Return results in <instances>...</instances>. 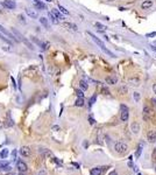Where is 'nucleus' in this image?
Instances as JSON below:
<instances>
[{
  "instance_id": "obj_1",
  "label": "nucleus",
  "mask_w": 156,
  "mask_h": 175,
  "mask_svg": "<svg viewBox=\"0 0 156 175\" xmlns=\"http://www.w3.org/2000/svg\"><path fill=\"white\" fill-rule=\"evenodd\" d=\"M114 149H115V152L120 153V154H124V153L127 152V149H128V146L125 144V143H122V141H118L114 146Z\"/></svg>"
},
{
  "instance_id": "obj_2",
  "label": "nucleus",
  "mask_w": 156,
  "mask_h": 175,
  "mask_svg": "<svg viewBox=\"0 0 156 175\" xmlns=\"http://www.w3.org/2000/svg\"><path fill=\"white\" fill-rule=\"evenodd\" d=\"M121 109V120L122 121H127L128 120V117H129V112H128V108L126 106V105H121L120 106Z\"/></svg>"
},
{
  "instance_id": "obj_3",
  "label": "nucleus",
  "mask_w": 156,
  "mask_h": 175,
  "mask_svg": "<svg viewBox=\"0 0 156 175\" xmlns=\"http://www.w3.org/2000/svg\"><path fill=\"white\" fill-rule=\"evenodd\" d=\"M2 5H4V7H6L7 9H14L16 7V4H15V1H13V0H4V1H2Z\"/></svg>"
},
{
  "instance_id": "obj_4",
  "label": "nucleus",
  "mask_w": 156,
  "mask_h": 175,
  "mask_svg": "<svg viewBox=\"0 0 156 175\" xmlns=\"http://www.w3.org/2000/svg\"><path fill=\"white\" fill-rule=\"evenodd\" d=\"M26 13L28 16H30L31 19H36L37 18V12H36L34 8H30V7H27L26 8Z\"/></svg>"
},
{
  "instance_id": "obj_5",
  "label": "nucleus",
  "mask_w": 156,
  "mask_h": 175,
  "mask_svg": "<svg viewBox=\"0 0 156 175\" xmlns=\"http://www.w3.org/2000/svg\"><path fill=\"white\" fill-rule=\"evenodd\" d=\"M150 116H152V111L148 106H144L143 108V119L144 120H149L150 119Z\"/></svg>"
},
{
  "instance_id": "obj_6",
  "label": "nucleus",
  "mask_w": 156,
  "mask_h": 175,
  "mask_svg": "<svg viewBox=\"0 0 156 175\" xmlns=\"http://www.w3.org/2000/svg\"><path fill=\"white\" fill-rule=\"evenodd\" d=\"M87 35L90 36V37H92V40L94 41V42H96V43H97V45L99 46V47H100V48H103V47H105V45H104V42L101 40H99L98 37H97V36H94L93 34H92V33H87Z\"/></svg>"
},
{
  "instance_id": "obj_7",
  "label": "nucleus",
  "mask_w": 156,
  "mask_h": 175,
  "mask_svg": "<svg viewBox=\"0 0 156 175\" xmlns=\"http://www.w3.org/2000/svg\"><path fill=\"white\" fill-rule=\"evenodd\" d=\"M0 32H1V33H2V34H4L6 37H8L9 40H16V39L14 37V35H12V34H11L8 31H6V29H5V28L1 26V25H0Z\"/></svg>"
},
{
  "instance_id": "obj_8",
  "label": "nucleus",
  "mask_w": 156,
  "mask_h": 175,
  "mask_svg": "<svg viewBox=\"0 0 156 175\" xmlns=\"http://www.w3.org/2000/svg\"><path fill=\"white\" fill-rule=\"evenodd\" d=\"M148 141L149 143H155L156 141V131H149L147 134Z\"/></svg>"
},
{
  "instance_id": "obj_9",
  "label": "nucleus",
  "mask_w": 156,
  "mask_h": 175,
  "mask_svg": "<svg viewBox=\"0 0 156 175\" xmlns=\"http://www.w3.org/2000/svg\"><path fill=\"white\" fill-rule=\"evenodd\" d=\"M20 153L22 154L23 157H29L30 155V148L28 147V146H22V147L20 148Z\"/></svg>"
},
{
  "instance_id": "obj_10",
  "label": "nucleus",
  "mask_w": 156,
  "mask_h": 175,
  "mask_svg": "<svg viewBox=\"0 0 156 175\" xmlns=\"http://www.w3.org/2000/svg\"><path fill=\"white\" fill-rule=\"evenodd\" d=\"M16 167H18V171L19 172H26L27 171V165L23 161H18L16 162Z\"/></svg>"
},
{
  "instance_id": "obj_11",
  "label": "nucleus",
  "mask_w": 156,
  "mask_h": 175,
  "mask_svg": "<svg viewBox=\"0 0 156 175\" xmlns=\"http://www.w3.org/2000/svg\"><path fill=\"white\" fill-rule=\"evenodd\" d=\"M116 82H118L116 76H108V77H106V83L107 84H110V85H114V84H116Z\"/></svg>"
},
{
  "instance_id": "obj_12",
  "label": "nucleus",
  "mask_w": 156,
  "mask_h": 175,
  "mask_svg": "<svg viewBox=\"0 0 156 175\" xmlns=\"http://www.w3.org/2000/svg\"><path fill=\"white\" fill-rule=\"evenodd\" d=\"M152 6H153V1H152V0H146V1H143V2H142V5H141V8H142V9H149Z\"/></svg>"
},
{
  "instance_id": "obj_13",
  "label": "nucleus",
  "mask_w": 156,
  "mask_h": 175,
  "mask_svg": "<svg viewBox=\"0 0 156 175\" xmlns=\"http://www.w3.org/2000/svg\"><path fill=\"white\" fill-rule=\"evenodd\" d=\"M101 172H103L101 167H96V168H92V169H91V175H100Z\"/></svg>"
},
{
  "instance_id": "obj_14",
  "label": "nucleus",
  "mask_w": 156,
  "mask_h": 175,
  "mask_svg": "<svg viewBox=\"0 0 156 175\" xmlns=\"http://www.w3.org/2000/svg\"><path fill=\"white\" fill-rule=\"evenodd\" d=\"M63 26L68 29H72V31H77V26L76 25H73V23H70V22H64L63 23Z\"/></svg>"
},
{
  "instance_id": "obj_15",
  "label": "nucleus",
  "mask_w": 156,
  "mask_h": 175,
  "mask_svg": "<svg viewBox=\"0 0 156 175\" xmlns=\"http://www.w3.org/2000/svg\"><path fill=\"white\" fill-rule=\"evenodd\" d=\"M34 4H35V7L37 9H45V5L42 4L39 0H34Z\"/></svg>"
},
{
  "instance_id": "obj_16",
  "label": "nucleus",
  "mask_w": 156,
  "mask_h": 175,
  "mask_svg": "<svg viewBox=\"0 0 156 175\" xmlns=\"http://www.w3.org/2000/svg\"><path fill=\"white\" fill-rule=\"evenodd\" d=\"M0 40H2L4 42H6V43H8V45L13 46V41H12V40H9L8 37H6V36H5L4 34H1V33H0Z\"/></svg>"
},
{
  "instance_id": "obj_17",
  "label": "nucleus",
  "mask_w": 156,
  "mask_h": 175,
  "mask_svg": "<svg viewBox=\"0 0 156 175\" xmlns=\"http://www.w3.org/2000/svg\"><path fill=\"white\" fill-rule=\"evenodd\" d=\"M130 127H132V132H133V133H135V134H136V133H139V131H140V127H139V124H138V123H133Z\"/></svg>"
},
{
  "instance_id": "obj_18",
  "label": "nucleus",
  "mask_w": 156,
  "mask_h": 175,
  "mask_svg": "<svg viewBox=\"0 0 156 175\" xmlns=\"http://www.w3.org/2000/svg\"><path fill=\"white\" fill-rule=\"evenodd\" d=\"M48 15H49V19L51 20V22H53L54 25H57V23L59 22V21H58V19L56 18V16H55V15H54L51 12H49V14H48Z\"/></svg>"
},
{
  "instance_id": "obj_19",
  "label": "nucleus",
  "mask_w": 156,
  "mask_h": 175,
  "mask_svg": "<svg viewBox=\"0 0 156 175\" xmlns=\"http://www.w3.org/2000/svg\"><path fill=\"white\" fill-rule=\"evenodd\" d=\"M39 20H40V22L42 23V25H43L45 28L49 27V23H48V19H47V18H44V16H41Z\"/></svg>"
},
{
  "instance_id": "obj_20",
  "label": "nucleus",
  "mask_w": 156,
  "mask_h": 175,
  "mask_svg": "<svg viewBox=\"0 0 156 175\" xmlns=\"http://www.w3.org/2000/svg\"><path fill=\"white\" fill-rule=\"evenodd\" d=\"M128 82H129L130 85H133V86H139L140 85V81H139L138 78H130Z\"/></svg>"
},
{
  "instance_id": "obj_21",
  "label": "nucleus",
  "mask_w": 156,
  "mask_h": 175,
  "mask_svg": "<svg viewBox=\"0 0 156 175\" xmlns=\"http://www.w3.org/2000/svg\"><path fill=\"white\" fill-rule=\"evenodd\" d=\"M75 105H76V106H83V105H84V98L78 97V98L76 99V102H75Z\"/></svg>"
},
{
  "instance_id": "obj_22",
  "label": "nucleus",
  "mask_w": 156,
  "mask_h": 175,
  "mask_svg": "<svg viewBox=\"0 0 156 175\" xmlns=\"http://www.w3.org/2000/svg\"><path fill=\"white\" fill-rule=\"evenodd\" d=\"M51 13H53L54 15H55V16H56V18L58 19V20H63V16L61 15V13H59V12H58V11H57L56 8L53 9V11H51Z\"/></svg>"
},
{
  "instance_id": "obj_23",
  "label": "nucleus",
  "mask_w": 156,
  "mask_h": 175,
  "mask_svg": "<svg viewBox=\"0 0 156 175\" xmlns=\"http://www.w3.org/2000/svg\"><path fill=\"white\" fill-rule=\"evenodd\" d=\"M94 26L98 28V31H100V32H104L105 29H106V27H105V26H103L100 22H96V23H94Z\"/></svg>"
},
{
  "instance_id": "obj_24",
  "label": "nucleus",
  "mask_w": 156,
  "mask_h": 175,
  "mask_svg": "<svg viewBox=\"0 0 156 175\" xmlns=\"http://www.w3.org/2000/svg\"><path fill=\"white\" fill-rule=\"evenodd\" d=\"M79 85H80V88H82V90H87V88H89V84L85 81H80Z\"/></svg>"
},
{
  "instance_id": "obj_25",
  "label": "nucleus",
  "mask_w": 156,
  "mask_h": 175,
  "mask_svg": "<svg viewBox=\"0 0 156 175\" xmlns=\"http://www.w3.org/2000/svg\"><path fill=\"white\" fill-rule=\"evenodd\" d=\"M9 165V162L8 161H0V169H4V168H7Z\"/></svg>"
},
{
  "instance_id": "obj_26",
  "label": "nucleus",
  "mask_w": 156,
  "mask_h": 175,
  "mask_svg": "<svg viewBox=\"0 0 156 175\" xmlns=\"http://www.w3.org/2000/svg\"><path fill=\"white\" fill-rule=\"evenodd\" d=\"M7 155H8V149H2V152L0 153V158H2V159H5V158H7Z\"/></svg>"
},
{
  "instance_id": "obj_27",
  "label": "nucleus",
  "mask_w": 156,
  "mask_h": 175,
  "mask_svg": "<svg viewBox=\"0 0 156 175\" xmlns=\"http://www.w3.org/2000/svg\"><path fill=\"white\" fill-rule=\"evenodd\" d=\"M58 9H59V12H62V13L65 14V15H68V14H69V11H68V9H65L63 6H61V5H58Z\"/></svg>"
},
{
  "instance_id": "obj_28",
  "label": "nucleus",
  "mask_w": 156,
  "mask_h": 175,
  "mask_svg": "<svg viewBox=\"0 0 156 175\" xmlns=\"http://www.w3.org/2000/svg\"><path fill=\"white\" fill-rule=\"evenodd\" d=\"M101 49H103V51H104V53H106L107 55H110V56H111V57H115V55L113 54V53H112V51H110V50H108V49H106V48H105V47H103V48H101Z\"/></svg>"
},
{
  "instance_id": "obj_29",
  "label": "nucleus",
  "mask_w": 156,
  "mask_h": 175,
  "mask_svg": "<svg viewBox=\"0 0 156 175\" xmlns=\"http://www.w3.org/2000/svg\"><path fill=\"white\" fill-rule=\"evenodd\" d=\"M141 151H142V144H140L139 145V147H138V151H136V157H140L141 155Z\"/></svg>"
},
{
  "instance_id": "obj_30",
  "label": "nucleus",
  "mask_w": 156,
  "mask_h": 175,
  "mask_svg": "<svg viewBox=\"0 0 156 175\" xmlns=\"http://www.w3.org/2000/svg\"><path fill=\"white\" fill-rule=\"evenodd\" d=\"M76 95H77V97H84V94H83V91L82 90H76Z\"/></svg>"
},
{
  "instance_id": "obj_31",
  "label": "nucleus",
  "mask_w": 156,
  "mask_h": 175,
  "mask_svg": "<svg viewBox=\"0 0 156 175\" xmlns=\"http://www.w3.org/2000/svg\"><path fill=\"white\" fill-rule=\"evenodd\" d=\"M133 97H134V99L138 102L139 99H140V95H139V92H134V95H133Z\"/></svg>"
},
{
  "instance_id": "obj_32",
  "label": "nucleus",
  "mask_w": 156,
  "mask_h": 175,
  "mask_svg": "<svg viewBox=\"0 0 156 175\" xmlns=\"http://www.w3.org/2000/svg\"><path fill=\"white\" fill-rule=\"evenodd\" d=\"M96 98H97V96H96V95H94L93 97H92V98L90 99V105H92V104H93L94 102H96Z\"/></svg>"
},
{
  "instance_id": "obj_33",
  "label": "nucleus",
  "mask_w": 156,
  "mask_h": 175,
  "mask_svg": "<svg viewBox=\"0 0 156 175\" xmlns=\"http://www.w3.org/2000/svg\"><path fill=\"white\" fill-rule=\"evenodd\" d=\"M152 36H156V32H154V33H149V34H147V37H152Z\"/></svg>"
},
{
  "instance_id": "obj_34",
  "label": "nucleus",
  "mask_w": 156,
  "mask_h": 175,
  "mask_svg": "<svg viewBox=\"0 0 156 175\" xmlns=\"http://www.w3.org/2000/svg\"><path fill=\"white\" fill-rule=\"evenodd\" d=\"M12 157H13V159H15V157H16V151L14 149L13 153H12Z\"/></svg>"
},
{
  "instance_id": "obj_35",
  "label": "nucleus",
  "mask_w": 156,
  "mask_h": 175,
  "mask_svg": "<svg viewBox=\"0 0 156 175\" xmlns=\"http://www.w3.org/2000/svg\"><path fill=\"white\" fill-rule=\"evenodd\" d=\"M37 175H47V173H45L44 171H41V172H40V173H39Z\"/></svg>"
},
{
  "instance_id": "obj_36",
  "label": "nucleus",
  "mask_w": 156,
  "mask_h": 175,
  "mask_svg": "<svg viewBox=\"0 0 156 175\" xmlns=\"http://www.w3.org/2000/svg\"><path fill=\"white\" fill-rule=\"evenodd\" d=\"M153 91H154V94L156 95V84H154V85H153Z\"/></svg>"
},
{
  "instance_id": "obj_37",
  "label": "nucleus",
  "mask_w": 156,
  "mask_h": 175,
  "mask_svg": "<svg viewBox=\"0 0 156 175\" xmlns=\"http://www.w3.org/2000/svg\"><path fill=\"white\" fill-rule=\"evenodd\" d=\"M53 130L54 131H58L59 130V127H58V126H53Z\"/></svg>"
},
{
  "instance_id": "obj_38",
  "label": "nucleus",
  "mask_w": 156,
  "mask_h": 175,
  "mask_svg": "<svg viewBox=\"0 0 156 175\" xmlns=\"http://www.w3.org/2000/svg\"><path fill=\"white\" fill-rule=\"evenodd\" d=\"M89 119H90V124H94V120H93V118H91V117H90Z\"/></svg>"
},
{
  "instance_id": "obj_39",
  "label": "nucleus",
  "mask_w": 156,
  "mask_h": 175,
  "mask_svg": "<svg viewBox=\"0 0 156 175\" xmlns=\"http://www.w3.org/2000/svg\"><path fill=\"white\" fill-rule=\"evenodd\" d=\"M124 91L126 92V91H127V89H126V88H121V89H120V92H124Z\"/></svg>"
},
{
  "instance_id": "obj_40",
  "label": "nucleus",
  "mask_w": 156,
  "mask_h": 175,
  "mask_svg": "<svg viewBox=\"0 0 156 175\" xmlns=\"http://www.w3.org/2000/svg\"><path fill=\"white\" fill-rule=\"evenodd\" d=\"M152 49L154 50V51H156V47H155V46H153V45H152Z\"/></svg>"
},
{
  "instance_id": "obj_41",
  "label": "nucleus",
  "mask_w": 156,
  "mask_h": 175,
  "mask_svg": "<svg viewBox=\"0 0 156 175\" xmlns=\"http://www.w3.org/2000/svg\"><path fill=\"white\" fill-rule=\"evenodd\" d=\"M110 175H118V174H116V172L114 171V172H112V173H111V174H110Z\"/></svg>"
},
{
  "instance_id": "obj_42",
  "label": "nucleus",
  "mask_w": 156,
  "mask_h": 175,
  "mask_svg": "<svg viewBox=\"0 0 156 175\" xmlns=\"http://www.w3.org/2000/svg\"><path fill=\"white\" fill-rule=\"evenodd\" d=\"M107 1H110V2H112V1H119V0H107Z\"/></svg>"
},
{
  "instance_id": "obj_43",
  "label": "nucleus",
  "mask_w": 156,
  "mask_h": 175,
  "mask_svg": "<svg viewBox=\"0 0 156 175\" xmlns=\"http://www.w3.org/2000/svg\"><path fill=\"white\" fill-rule=\"evenodd\" d=\"M45 1H48V2H51V1H53V0H45Z\"/></svg>"
},
{
  "instance_id": "obj_44",
  "label": "nucleus",
  "mask_w": 156,
  "mask_h": 175,
  "mask_svg": "<svg viewBox=\"0 0 156 175\" xmlns=\"http://www.w3.org/2000/svg\"><path fill=\"white\" fill-rule=\"evenodd\" d=\"M154 157H156V149H155V154H154Z\"/></svg>"
},
{
  "instance_id": "obj_45",
  "label": "nucleus",
  "mask_w": 156,
  "mask_h": 175,
  "mask_svg": "<svg viewBox=\"0 0 156 175\" xmlns=\"http://www.w3.org/2000/svg\"><path fill=\"white\" fill-rule=\"evenodd\" d=\"M155 45H156V41H155Z\"/></svg>"
},
{
  "instance_id": "obj_46",
  "label": "nucleus",
  "mask_w": 156,
  "mask_h": 175,
  "mask_svg": "<svg viewBox=\"0 0 156 175\" xmlns=\"http://www.w3.org/2000/svg\"><path fill=\"white\" fill-rule=\"evenodd\" d=\"M138 175H141V174H138Z\"/></svg>"
}]
</instances>
